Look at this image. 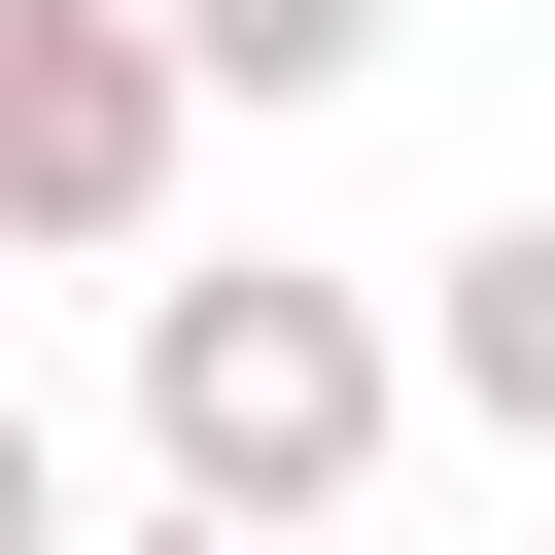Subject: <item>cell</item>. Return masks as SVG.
I'll return each mask as SVG.
<instances>
[{
  "label": "cell",
  "mask_w": 555,
  "mask_h": 555,
  "mask_svg": "<svg viewBox=\"0 0 555 555\" xmlns=\"http://www.w3.org/2000/svg\"><path fill=\"white\" fill-rule=\"evenodd\" d=\"M382 451H416L382 278H312V243H208V278H173V243H139V486H173V520H278V555H312Z\"/></svg>",
  "instance_id": "6da1fadb"
},
{
  "label": "cell",
  "mask_w": 555,
  "mask_h": 555,
  "mask_svg": "<svg viewBox=\"0 0 555 555\" xmlns=\"http://www.w3.org/2000/svg\"><path fill=\"white\" fill-rule=\"evenodd\" d=\"M173 173H208L173 35H139V0H0V278H139Z\"/></svg>",
  "instance_id": "7a4b0ae2"
},
{
  "label": "cell",
  "mask_w": 555,
  "mask_h": 555,
  "mask_svg": "<svg viewBox=\"0 0 555 555\" xmlns=\"http://www.w3.org/2000/svg\"><path fill=\"white\" fill-rule=\"evenodd\" d=\"M382 347H416V416H486V451L555 486V173H520L486 243H416V278H382Z\"/></svg>",
  "instance_id": "3957f363"
},
{
  "label": "cell",
  "mask_w": 555,
  "mask_h": 555,
  "mask_svg": "<svg viewBox=\"0 0 555 555\" xmlns=\"http://www.w3.org/2000/svg\"><path fill=\"white\" fill-rule=\"evenodd\" d=\"M139 35H173V104H278V139H312V104H382L416 0H139Z\"/></svg>",
  "instance_id": "277c9868"
},
{
  "label": "cell",
  "mask_w": 555,
  "mask_h": 555,
  "mask_svg": "<svg viewBox=\"0 0 555 555\" xmlns=\"http://www.w3.org/2000/svg\"><path fill=\"white\" fill-rule=\"evenodd\" d=\"M0 555H69V451H35V382H0Z\"/></svg>",
  "instance_id": "5b68a950"
},
{
  "label": "cell",
  "mask_w": 555,
  "mask_h": 555,
  "mask_svg": "<svg viewBox=\"0 0 555 555\" xmlns=\"http://www.w3.org/2000/svg\"><path fill=\"white\" fill-rule=\"evenodd\" d=\"M69 555H278V520H173V486H139V520H69Z\"/></svg>",
  "instance_id": "8992f818"
}]
</instances>
